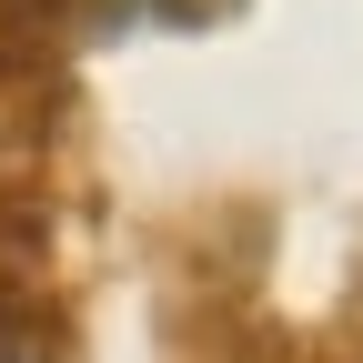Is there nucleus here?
<instances>
[{
  "mask_svg": "<svg viewBox=\"0 0 363 363\" xmlns=\"http://www.w3.org/2000/svg\"><path fill=\"white\" fill-rule=\"evenodd\" d=\"M0 363H40V353H30V343H0Z\"/></svg>",
  "mask_w": 363,
  "mask_h": 363,
  "instance_id": "nucleus-1",
  "label": "nucleus"
}]
</instances>
